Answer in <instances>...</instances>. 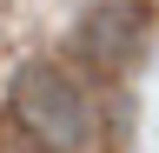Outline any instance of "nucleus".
<instances>
[{
  "mask_svg": "<svg viewBox=\"0 0 159 153\" xmlns=\"http://www.w3.org/2000/svg\"><path fill=\"white\" fill-rule=\"evenodd\" d=\"M13 120L33 146L47 153H86L93 146V100L66 67L53 60H27L13 80Z\"/></svg>",
  "mask_w": 159,
  "mask_h": 153,
  "instance_id": "f257e3e1",
  "label": "nucleus"
},
{
  "mask_svg": "<svg viewBox=\"0 0 159 153\" xmlns=\"http://www.w3.org/2000/svg\"><path fill=\"white\" fill-rule=\"evenodd\" d=\"M146 47V7L139 0H99V7L80 20V53L99 73H126Z\"/></svg>",
  "mask_w": 159,
  "mask_h": 153,
  "instance_id": "f03ea898",
  "label": "nucleus"
},
{
  "mask_svg": "<svg viewBox=\"0 0 159 153\" xmlns=\"http://www.w3.org/2000/svg\"><path fill=\"white\" fill-rule=\"evenodd\" d=\"M33 153H47V146H33Z\"/></svg>",
  "mask_w": 159,
  "mask_h": 153,
  "instance_id": "7ed1b4c3",
  "label": "nucleus"
}]
</instances>
